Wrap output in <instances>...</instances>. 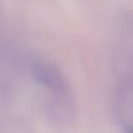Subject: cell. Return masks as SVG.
<instances>
[{
  "label": "cell",
  "mask_w": 133,
  "mask_h": 133,
  "mask_svg": "<svg viewBox=\"0 0 133 133\" xmlns=\"http://www.w3.org/2000/svg\"><path fill=\"white\" fill-rule=\"evenodd\" d=\"M33 76L39 84L46 87L49 91L55 94L56 96H66L68 88L64 82L62 74L56 66L48 63H36L33 66Z\"/></svg>",
  "instance_id": "cell-1"
}]
</instances>
